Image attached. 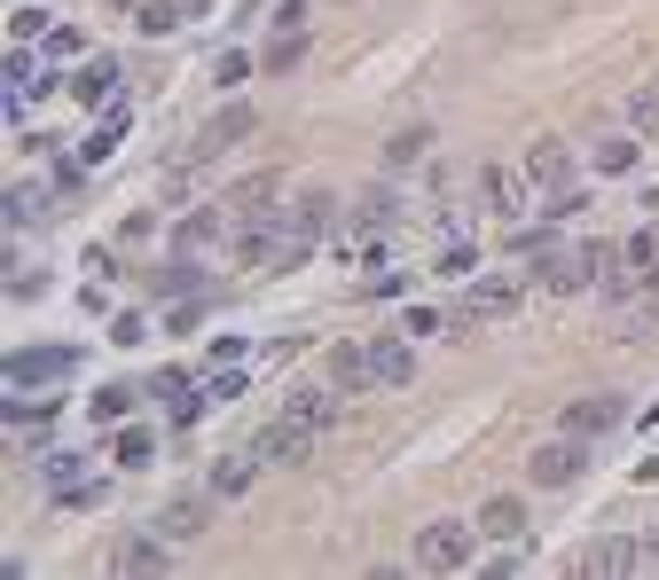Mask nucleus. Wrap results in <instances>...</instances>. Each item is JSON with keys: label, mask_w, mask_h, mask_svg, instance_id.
<instances>
[{"label": "nucleus", "mask_w": 659, "mask_h": 580, "mask_svg": "<svg viewBox=\"0 0 659 580\" xmlns=\"http://www.w3.org/2000/svg\"><path fill=\"white\" fill-rule=\"evenodd\" d=\"M401 330H409V337H440V330H448V314H440V306H409Z\"/></svg>", "instance_id": "obj_34"}, {"label": "nucleus", "mask_w": 659, "mask_h": 580, "mask_svg": "<svg viewBox=\"0 0 659 580\" xmlns=\"http://www.w3.org/2000/svg\"><path fill=\"white\" fill-rule=\"evenodd\" d=\"M330 385H338V392H377V369H370V337H361V346H338V353H330Z\"/></svg>", "instance_id": "obj_16"}, {"label": "nucleus", "mask_w": 659, "mask_h": 580, "mask_svg": "<svg viewBox=\"0 0 659 580\" xmlns=\"http://www.w3.org/2000/svg\"><path fill=\"white\" fill-rule=\"evenodd\" d=\"M9 40H48V16L40 9H16L9 16Z\"/></svg>", "instance_id": "obj_37"}, {"label": "nucleus", "mask_w": 659, "mask_h": 580, "mask_svg": "<svg viewBox=\"0 0 659 580\" xmlns=\"http://www.w3.org/2000/svg\"><path fill=\"white\" fill-rule=\"evenodd\" d=\"M479 557V518H432L416 526V572H464Z\"/></svg>", "instance_id": "obj_1"}, {"label": "nucleus", "mask_w": 659, "mask_h": 580, "mask_svg": "<svg viewBox=\"0 0 659 580\" xmlns=\"http://www.w3.org/2000/svg\"><path fill=\"white\" fill-rule=\"evenodd\" d=\"M72 369H79V346H16V353H9V392L63 385Z\"/></svg>", "instance_id": "obj_4"}, {"label": "nucleus", "mask_w": 659, "mask_h": 580, "mask_svg": "<svg viewBox=\"0 0 659 580\" xmlns=\"http://www.w3.org/2000/svg\"><path fill=\"white\" fill-rule=\"evenodd\" d=\"M620 424H629V408H620L612 392H589V400L566 408V431H581V439H605V431H620Z\"/></svg>", "instance_id": "obj_15"}, {"label": "nucleus", "mask_w": 659, "mask_h": 580, "mask_svg": "<svg viewBox=\"0 0 659 580\" xmlns=\"http://www.w3.org/2000/svg\"><path fill=\"white\" fill-rule=\"evenodd\" d=\"M644 572H659V541H644Z\"/></svg>", "instance_id": "obj_41"}, {"label": "nucleus", "mask_w": 659, "mask_h": 580, "mask_svg": "<svg viewBox=\"0 0 659 580\" xmlns=\"http://www.w3.org/2000/svg\"><path fill=\"white\" fill-rule=\"evenodd\" d=\"M401 291V275H392V267H377V275H361V298H392Z\"/></svg>", "instance_id": "obj_39"}, {"label": "nucleus", "mask_w": 659, "mask_h": 580, "mask_svg": "<svg viewBox=\"0 0 659 580\" xmlns=\"http://www.w3.org/2000/svg\"><path fill=\"white\" fill-rule=\"evenodd\" d=\"M370 369H377V392H401L416 377V346H409V330L401 337H370Z\"/></svg>", "instance_id": "obj_13"}, {"label": "nucleus", "mask_w": 659, "mask_h": 580, "mask_svg": "<svg viewBox=\"0 0 659 580\" xmlns=\"http://www.w3.org/2000/svg\"><path fill=\"white\" fill-rule=\"evenodd\" d=\"M150 392H157L165 408H173V400H189L196 385H189V369H157V377H150Z\"/></svg>", "instance_id": "obj_33"}, {"label": "nucleus", "mask_w": 659, "mask_h": 580, "mask_svg": "<svg viewBox=\"0 0 659 580\" xmlns=\"http://www.w3.org/2000/svg\"><path fill=\"white\" fill-rule=\"evenodd\" d=\"M283 408H290V416H299V424L330 431V424L346 416V392H338V385H290V392H283Z\"/></svg>", "instance_id": "obj_14"}, {"label": "nucleus", "mask_w": 659, "mask_h": 580, "mask_svg": "<svg viewBox=\"0 0 659 580\" xmlns=\"http://www.w3.org/2000/svg\"><path fill=\"white\" fill-rule=\"evenodd\" d=\"M636 142H644V133H636V126H629V133H605V142H597V150H589V165H597V173H636V157H644Z\"/></svg>", "instance_id": "obj_21"}, {"label": "nucleus", "mask_w": 659, "mask_h": 580, "mask_svg": "<svg viewBox=\"0 0 659 580\" xmlns=\"http://www.w3.org/2000/svg\"><path fill=\"white\" fill-rule=\"evenodd\" d=\"M314 424H299V416H290V408H283V416L268 424V431H259L251 439V448H259V463H283V471H299V463H314Z\"/></svg>", "instance_id": "obj_5"}, {"label": "nucleus", "mask_w": 659, "mask_h": 580, "mask_svg": "<svg viewBox=\"0 0 659 580\" xmlns=\"http://www.w3.org/2000/svg\"><path fill=\"white\" fill-rule=\"evenodd\" d=\"M526 181H534L542 196H550V189H573V150L557 142V133H542V142H526Z\"/></svg>", "instance_id": "obj_9"}, {"label": "nucleus", "mask_w": 659, "mask_h": 580, "mask_svg": "<svg viewBox=\"0 0 659 580\" xmlns=\"http://www.w3.org/2000/svg\"><path fill=\"white\" fill-rule=\"evenodd\" d=\"M299 55H307V31H275L268 40V72H290Z\"/></svg>", "instance_id": "obj_30"}, {"label": "nucleus", "mask_w": 659, "mask_h": 580, "mask_svg": "<svg viewBox=\"0 0 659 580\" xmlns=\"http://www.w3.org/2000/svg\"><path fill=\"white\" fill-rule=\"evenodd\" d=\"M212 502H220L212 487H205V494H173V502L157 510V533H165V541H196V533L212 526Z\"/></svg>", "instance_id": "obj_10"}, {"label": "nucleus", "mask_w": 659, "mask_h": 580, "mask_svg": "<svg viewBox=\"0 0 659 580\" xmlns=\"http://www.w3.org/2000/svg\"><path fill=\"white\" fill-rule=\"evenodd\" d=\"M479 533H487V541H526V502H518V494H487Z\"/></svg>", "instance_id": "obj_19"}, {"label": "nucleus", "mask_w": 659, "mask_h": 580, "mask_svg": "<svg viewBox=\"0 0 659 580\" xmlns=\"http://www.w3.org/2000/svg\"><path fill=\"white\" fill-rule=\"evenodd\" d=\"M212 79H220V87H228V94H236V87H244V79H251V55H244V48H228V55H220V63H212Z\"/></svg>", "instance_id": "obj_31"}, {"label": "nucleus", "mask_w": 659, "mask_h": 580, "mask_svg": "<svg viewBox=\"0 0 659 580\" xmlns=\"http://www.w3.org/2000/svg\"><path fill=\"white\" fill-rule=\"evenodd\" d=\"M581 572L589 580H620V572H644V541H620V533H597L581 550Z\"/></svg>", "instance_id": "obj_8"}, {"label": "nucleus", "mask_w": 659, "mask_h": 580, "mask_svg": "<svg viewBox=\"0 0 659 580\" xmlns=\"http://www.w3.org/2000/svg\"><path fill=\"white\" fill-rule=\"evenodd\" d=\"M196 16H205V0H142V9H134V24L150 31V40H165V31H181Z\"/></svg>", "instance_id": "obj_17"}, {"label": "nucleus", "mask_w": 659, "mask_h": 580, "mask_svg": "<svg viewBox=\"0 0 659 580\" xmlns=\"http://www.w3.org/2000/svg\"><path fill=\"white\" fill-rule=\"evenodd\" d=\"M283 196V173H251V181H236V189H228L220 204H228V220H236V235L259 220V212H268V204ZM228 252H236V244H228Z\"/></svg>", "instance_id": "obj_11"}, {"label": "nucleus", "mask_w": 659, "mask_h": 580, "mask_svg": "<svg viewBox=\"0 0 659 580\" xmlns=\"http://www.w3.org/2000/svg\"><path fill=\"white\" fill-rule=\"evenodd\" d=\"M72 94L87 102V111H111V94H118V63H111V55H94L87 72L72 79Z\"/></svg>", "instance_id": "obj_20"}, {"label": "nucleus", "mask_w": 659, "mask_h": 580, "mask_svg": "<svg viewBox=\"0 0 659 580\" xmlns=\"http://www.w3.org/2000/svg\"><path fill=\"white\" fill-rule=\"evenodd\" d=\"M275 31H307V0H283V9H275Z\"/></svg>", "instance_id": "obj_40"}, {"label": "nucleus", "mask_w": 659, "mask_h": 580, "mask_svg": "<svg viewBox=\"0 0 659 580\" xmlns=\"http://www.w3.org/2000/svg\"><path fill=\"white\" fill-rule=\"evenodd\" d=\"M111 572H134V580L173 572V541H165V533H126L118 550H111Z\"/></svg>", "instance_id": "obj_7"}, {"label": "nucleus", "mask_w": 659, "mask_h": 580, "mask_svg": "<svg viewBox=\"0 0 659 580\" xmlns=\"http://www.w3.org/2000/svg\"><path fill=\"white\" fill-rule=\"evenodd\" d=\"M526 306V291L511 283V275H471L464 283V306L448 314V330H479V322H503V314H518Z\"/></svg>", "instance_id": "obj_3"}, {"label": "nucleus", "mask_w": 659, "mask_h": 580, "mask_svg": "<svg viewBox=\"0 0 659 580\" xmlns=\"http://www.w3.org/2000/svg\"><path fill=\"white\" fill-rule=\"evenodd\" d=\"M629 126L644 133V142H659V79H644V87H629Z\"/></svg>", "instance_id": "obj_24"}, {"label": "nucleus", "mask_w": 659, "mask_h": 580, "mask_svg": "<svg viewBox=\"0 0 659 580\" xmlns=\"http://www.w3.org/2000/svg\"><path fill=\"white\" fill-rule=\"evenodd\" d=\"M424 150H432V126H409V133H392V142H385V165H392V173H409Z\"/></svg>", "instance_id": "obj_26"}, {"label": "nucleus", "mask_w": 659, "mask_h": 580, "mask_svg": "<svg viewBox=\"0 0 659 580\" xmlns=\"http://www.w3.org/2000/svg\"><path fill=\"white\" fill-rule=\"evenodd\" d=\"M244 133H251V102H228V111H220V118H212V126L189 142V165H212L228 142H244Z\"/></svg>", "instance_id": "obj_12"}, {"label": "nucleus", "mask_w": 659, "mask_h": 580, "mask_svg": "<svg viewBox=\"0 0 659 580\" xmlns=\"http://www.w3.org/2000/svg\"><path fill=\"white\" fill-rule=\"evenodd\" d=\"M40 479H48V494H63V487H79V479H87V455H72V448H55V455H40Z\"/></svg>", "instance_id": "obj_25"}, {"label": "nucleus", "mask_w": 659, "mask_h": 580, "mask_svg": "<svg viewBox=\"0 0 659 580\" xmlns=\"http://www.w3.org/2000/svg\"><path fill=\"white\" fill-rule=\"evenodd\" d=\"M134 400H142L134 385H103V392H94V400H87V416H94V424H103V431H111V424H126V416H134Z\"/></svg>", "instance_id": "obj_22"}, {"label": "nucleus", "mask_w": 659, "mask_h": 580, "mask_svg": "<svg viewBox=\"0 0 659 580\" xmlns=\"http://www.w3.org/2000/svg\"><path fill=\"white\" fill-rule=\"evenodd\" d=\"M55 502H63V510H103V502H111V479H79V487H63Z\"/></svg>", "instance_id": "obj_29"}, {"label": "nucleus", "mask_w": 659, "mask_h": 580, "mask_svg": "<svg viewBox=\"0 0 659 580\" xmlns=\"http://www.w3.org/2000/svg\"><path fill=\"white\" fill-rule=\"evenodd\" d=\"M620 267H659V228H644L629 252H620Z\"/></svg>", "instance_id": "obj_36"}, {"label": "nucleus", "mask_w": 659, "mask_h": 580, "mask_svg": "<svg viewBox=\"0 0 659 580\" xmlns=\"http://www.w3.org/2000/svg\"><path fill=\"white\" fill-rule=\"evenodd\" d=\"M581 471H589V439H581V431H557V439H542V448L526 455V479L550 487V494H566Z\"/></svg>", "instance_id": "obj_2"}, {"label": "nucleus", "mask_w": 659, "mask_h": 580, "mask_svg": "<svg viewBox=\"0 0 659 580\" xmlns=\"http://www.w3.org/2000/svg\"><path fill=\"white\" fill-rule=\"evenodd\" d=\"M118 133H126V111H103V126L79 142V165H111V150H118Z\"/></svg>", "instance_id": "obj_23"}, {"label": "nucleus", "mask_w": 659, "mask_h": 580, "mask_svg": "<svg viewBox=\"0 0 659 580\" xmlns=\"http://www.w3.org/2000/svg\"><path fill=\"white\" fill-rule=\"evenodd\" d=\"M118 9H142V0H118Z\"/></svg>", "instance_id": "obj_42"}, {"label": "nucleus", "mask_w": 659, "mask_h": 580, "mask_svg": "<svg viewBox=\"0 0 659 580\" xmlns=\"http://www.w3.org/2000/svg\"><path fill=\"white\" fill-rule=\"evenodd\" d=\"M526 165H479V212H494V220H518L526 212Z\"/></svg>", "instance_id": "obj_6"}, {"label": "nucleus", "mask_w": 659, "mask_h": 580, "mask_svg": "<svg viewBox=\"0 0 659 580\" xmlns=\"http://www.w3.org/2000/svg\"><path fill=\"white\" fill-rule=\"evenodd\" d=\"M150 455H157V439H150V431H118V463H126V471H142Z\"/></svg>", "instance_id": "obj_32"}, {"label": "nucleus", "mask_w": 659, "mask_h": 580, "mask_svg": "<svg viewBox=\"0 0 659 580\" xmlns=\"http://www.w3.org/2000/svg\"><path fill=\"white\" fill-rule=\"evenodd\" d=\"M40 87V63H31V40H16V55H9V94H31Z\"/></svg>", "instance_id": "obj_28"}, {"label": "nucleus", "mask_w": 659, "mask_h": 580, "mask_svg": "<svg viewBox=\"0 0 659 580\" xmlns=\"http://www.w3.org/2000/svg\"><path fill=\"white\" fill-rule=\"evenodd\" d=\"M111 337H118V346H142L150 322H142V314H118V322H111Z\"/></svg>", "instance_id": "obj_38"}, {"label": "nucleus", "mask_w": 659, "mask_h": 580, "mask_svg": "<svg viewBox=\"0 0 659 580\" xmlns=\"http://www.w3.org/2000/svg\"><path fill=\"white\" fill-rule=\"evenodd\" d=\"M72 55H87V40H79L72 24H55V31H48V63H72Z\"/></svg>", "instance_id": "obj_35"}, {"label": "nucleus", "mask_w": 659, "mask_h": 580, "mask_svg": "<svg viewBox=\"0 0 659 580\" xmlns=\"http://www.w3.org/2000/svg\"><path fill=\"white\" fill-rule=\"evenodd\" d=\"M40 204H48L40 181H16V189H9V228H31V220H40Z\"/></svg>", "instance_id": "obj_27"}, {"label": "nucleus", "mask_w": 659, "mask_h": 580, "mask_svg": "<svg viewBox=\"0 0 659 580\" xmlns=\"http://www.w3.org/2000/svg\"><path fill=\"white\" fill-rule=\"evenodd\" d=\"M251 479H259V448H251V455H220L205 487H212L220 502H244V494H251Z\"/></svg>", "instance_id": "obj_18"}]
</instances>
